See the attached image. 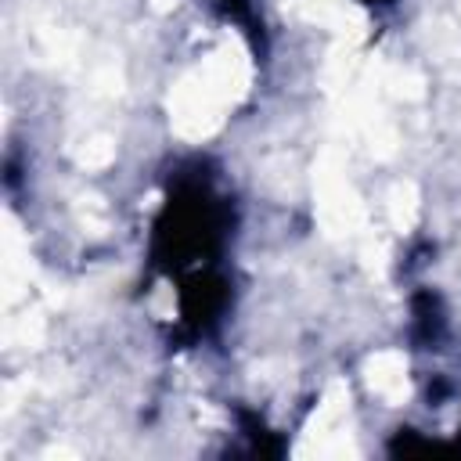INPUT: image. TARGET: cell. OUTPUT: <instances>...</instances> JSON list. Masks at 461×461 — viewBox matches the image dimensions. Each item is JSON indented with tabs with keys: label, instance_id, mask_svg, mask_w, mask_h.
<instances>
[{
	"label": "cell",
	"instance_id": "3",
	"mask_svg": "<svg viewBox=\"0 0 461 461\" xmlns=\"http://www.w3.org/2000/svg\"><path fill=\"white\" fill-rule=\"evenodd\" d=\"M209 7H212L223 22L238 25V32H241L256 50L267 47V40H263V18H259V11H256L252 0H209Z\"/></svg>",
	"mask_w": 461,
	"mask_h": 461
},
{
	"label": "cell",
	"instance_id": "1",
	"mask_svg": "<svg viewBox=\"0 0 461 461\" xmlns=\"http://www.w3.org/2000/svg\"><path fill=\"white\" fill-rule=\"evenodd\" d=\"M238 230V202L209 158L176 162L148 234V263L173 285L227 270Z\"/></svg>",
	"mask_w": 461,
	"mask_h": 461
},
{
	"label": "cell",
	"instance_id": "4",
	"mask_svg": "<svg viewBox=\"0 0 461 461\" xmlns=\"http://www.w3.org/2000/svg\"><path fill=\"white\" fill-rule=\"evenodd\" d=\"M357 4H364V7H371V11H393L400 0H357Z\"/></svg>",
	"mask_w": 461,
	"mask_h": 461
},
{
	"label": "cell",
	"instance_id": "2",
	"mask_svg": "<svg viewBox=\"0 0 461 461\" xmlns=\"http://www.w3.org/2000/svg\"><path fill=\"white\" fill-rule=\"evenodd\" d=\"M411 310V324L407 335L414 342V349H443L447 335H450V321H447V306L439 299V292L432 288H418L407 303Z\"/></svg>",
	"mask_w": 461,
	"mask_h": 461
}]
</instances>
